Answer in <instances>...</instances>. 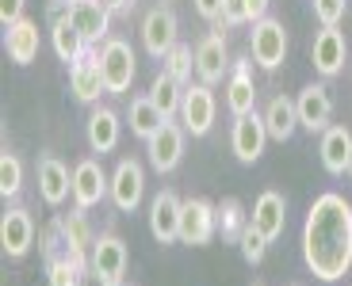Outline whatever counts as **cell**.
Returning a JSON list of instances; mask_svg holds the SVG:
<instances>
[{"label": "cell", "mask_w": 352, "mask_h": 286, "mask_svg": "<svg viewBox=\"0 0 352 286\" xmlns=\"http://www.w3.org/2000/svg\"><path fill=\"white\" fill-rule=\"evenodd\" d=\"M85 134H88V149L92 153H100V156L111 153L119 145V115L111 107H96L85 122Z\"/></svg>", "instance_id": "cell-25"}, {"label": "cell", "mask_w": 352, "mask_h": 286, "mask_svg": "<svg viewBox=\"0 0 352 286\" xmlns=\"http://www.w3.org/2000/svg\"><path fill=\"white\" fill-rule=\"evenodd\" d=\"M100 73L111 95H123L134 84V50L126 38H107L100 46Z\"/></svg>", "instance_id": "cell-4"}, {"label": "cell", "mask_w": 352, "mask_h": 286, "mask_svg": "<svg viewBox=\"0 0 352 286\" xmlns=\"http://www.w3.org/2000/svg\"><path fill=\"white\" fill-rule=\"evenodd\" d=\"M46 275H50V286H85V278H92L85 267H77L65 252L46 260Z\"/></svg>", "instance_id": "cell-32"}, {"label": "cell", "mask_w": 352, "mask_h": 286, "mask_svg": "<svg viewBox=\"0 0 352 286\" xmlns=\"http://www.w3.org/2000/svg\"><path fill=\"white\" fill-rule=\"evenodd\" d=\"M184 141H188V130L184 126H176L173 119L146 141V153H150V168L153 172H176V165L184 160Z\"/></svg>", "instance_id": "cell-10"}, {"label": "cell", "mask_w": 352, "mask_h": 286, "mask_svg": "<svg viewBox=\"0 0 352 286\" xmlns=\"http://www.w3.org/2000/svg\"><path fill=\"white\" fill-rule=\"evenodd\" d=\"M214 115H219V104H214L211 84H192V88H184V104H180V126H184L192 138H207V134H211Z\"/></svg>", "instance_id": "cell-5"}, {"label": "cell", "mask_w": 352, "mask_h": 286, "mask_svg": "<svg viewBox=\"0 0 352 286\" xmlns=\"http://www.w3.org/2000/svg\"><path fill=\"white\" fill-rule=\"evenodd\" d=\"M19 191H23V165H19L16 153H0V195L4 199H16Z\"/></svg>", "instance_id": "cell-33"}, {"label": "cell", "mask_w": 352, "mask_h": 286, "mask_svg": "<svg viewBox=\"0 0 352 286\" xmlns=\"http://www.w3.org/2000/svg\"><path fill=\"white\" fill-rule=\"evenodd\" d=\"M180 210L184 202L176 199V191H157L150 202V233L157 244L180 241Z\"/></svg>", "instance_id": "cell-16"}, {"label": "cell", "mask_w": 352, "mask_h": 286, "mask_svg": "<svg viewBox=\"0 0 352 286\" xmlns=\"http://www.w3.org/2000/svg\"><path fill=\"white\" fill-rule=\"evenodd\" d=\"M142 195H146V172L134 156H123L111 172V202L119 214H134L142 206Z\"/></svg>", "instance_id": "cell-7"}, {"label": "cell", "mask_w": 352, "mask_h": 286, "mask_svg": "<svg viewBox=\"0 0 352 286\" xmlns=\"http://www.w3.org/2000/svg\"><path fill=\"white\" fill-rule=\"evenodd\" d=\"M0 244H4V252H8L12 260H23L27 252H31V244H35V217L27 214L23 206H12L4 214V222H0Z\"/></svg>", "instance_id": "cell-18"}, {"label": "cell", "mask_w": 352, "mask_h": 286, "mask_svg": "<svg viewBox=\"0 0 352 286\" xmlns=\"http://www.w3.org/2000/svg\"><path fill=\"white\" fill-rule=\"evenodd\" d=\"M222 23H226V27H241V23H249L245 0H222Z\"/></svg>", "instance_id": "cell-36"}, {"label": "cell", "mask_w": 352, "mask_h": 286, "mask_svg": "<svg viewBox=\"0 0 352 286\" xmlns=\"http://www.w3.org/2000/svg\"><path fill=\"white\" fill-rule=\"evenodd\" d=\"M161 65H165L161 73H168L173 80H180V84L188 88V84H192V69H195V50H192V46H184V43H176L173 50L161 58Z\"/></svg>", "instance_id": "cell-31"}, {"label": "cell", "mask_w": 352, "mask_h": 286, "mask_svg": "<svg viewBox=\"0 0 352 286\" xmlns=\"http://www.w3.org/2000/svg\"><path fill=\"white\" fill-rule=\"evenodd\" d=\"M176 31H180V23H176L173 8H165V4L150 8L146 19H142V46H146V53L161 61L176 46Z\"/></svg>", "instance_id": "cell-13"}, {"label": "cell", "mask_w": 352, "mask_h": 286, "mask_svg": "<svg viewBox=\"0 0 352 286\" xmlns=\"http://www.w3.org/2000/svg\"><path fill=\"white\" fill-rule=\"evenodd\" d=\"M50 43H54L58 61H65V65H77V61L92 50V46H85V38H80V31L73 27L69 16H62V19H54L50 23Z\"/></svg>", "instance_id": "cell-27"}, {"label": "cell", "mask_w": 352, "mask_h": 286, "mask_svg": "<svg viewBox=\"0 0 352 286\" xmlns=\"http://www.w3.org/2000/svg\"><path fill=\"white\" fill-rule=\"evenodd\" d=\"M264 126H268V138L272 141L295 138V130H299V107H295V99H287V95L268 99V107H264Z\"/></svg>", "instance_id": "cell-26"}, {"label": "cell", "mask_w": 352, "mask_h": 286, "mask_svg": "<svg viewBox=\"0 0 352 286\" xmlns=\"http://www.w3.org/2000/svg\"><path fill=\"white\" fill-rule=\"evenodd\" d=\"M310 58H314V69L322 77H337L349 61V43L337 27H322L314 35V46H310Z\"/></svg>", "instance_id": "cell-17"}, {"label": "cell", "mask_w": 352, "mask_h": 286, "mask_svg": "<svg viewBox=\"0 0 352 286\" xmlns=\"http://www.w3.org/2000/svg\"><path fill=\"white\" fill-rule=\"evenodd\" d=\"M73 4H77V0H73Z\"/></svg>", "instance_id": "cell-43"}, {"label": "cell", "mask_w": 352, "mask_h": 286, "mask_svg": "<svg viewBox=\"0 0 352 286\" xmlns=\"http://www.w3.org/2000/svg\"><path fill=\"white\" fill-rule=\"evenodd\" d=\"M314 4V16L322 27H341L344 12H349V0H310Z\"/></svg>", "instance_id": "cell-35"}, {"label": "cell", "mask_w": 352, "mask_h": 286, "mask_svg": "<svg viewBox=\"0 0 352 286\" xmlns=\"http://www.w3.org/2000/svg\"><path fill=\"white\" fill-rule=\"evenodd\" d=\"M111 195V180L104 176V168H100V160H80L77 168H73V206L80 210H96L100 202Z\"/></svg>", "instance_id": "cell-12"}, {"label": "cell", "mask_w": 352, "mask_h": 286, "mask_svg": "<svg viewBox=\"0 0 352 286\" xmlns=\"http://www.w3.org/2000/svg\"><path fill=\"white\" fill-rule=\"evenodd\" d=\"M126 263H131V252H126V244L119 241V237H115V233L96 237V244H92V256H88V275L96 278L100 286L123 283Z\"/></svg>", "instance_id": "cell-2"}, {"label": "cell", "mask_w": 352, "mask_h": 286, "mask_svg": "<svg viewBox=\"0 0 352 286\" xmlns=\"http://www.w3.org/2000/svg\"><path fill=\"white\" fill-rule=\"evenodd\" d=\"M69 88L77 95V104H96L100 95L107 92L104 73H100V53L88 50L77 65H69Z\"/></svg>", "instance_id": "cell-20"}, {"label": "cell", "mask_w": 352, "mask_h": 286, "mask_svg": "<svg viewBox=\"0 0 352 286\" xmlns=\"http://www.w3.org/2000/svg\"><path fill=\"white\" fill-rule=\"evenodd\" d=\"M104 4L111 12H119V16H126V12H134V4H138V0H104Z\"/></svg>", "instance_id": "cell-40"}, {"label": "cell", "mask_w": 352, "mask_h": 286, "mask_svg": "<svg viewBox=\"0 0 352 286\" xmlns=\"http://www.w3.org/2000/svg\"><path fill=\"white\" fill-rule=\"evenodd\" d=\"M226 107H230L234 119L256 111V84H253V77H249V58L234 61V73H230V80H226Z\"/></svg>", "instance_id": "cell-24"}, {"label": "cell", "mask_w": 352, "mask_h": 286, "mask_svg": "<svg viewBox=\"0 0 352 286\" xmlns=\"http://www.w3.org/2000/svg\"><path fill=\"white\" fill-rule=\"evenodd\" d=\"M88 210L73 206L69 214L58 217V229H62V244H65V256H69L77 267L88 271V256H92V244H96V237H92V229H88Z\"/></svg>", "instance_id": "cell-15"}, {"label": "cell", "mask_w": 352, "mask_h": 286, "mask_svg": "<svg viewBox=\"0 0 352 286\" xmlns=\"http://www.w3.org/2000/svg\"><path fill=\"white\" fill-rule=\"evenodd\" d=\"M126 122H131V134L134 138H142V141H150L153 134L165 126V115H161V107L153 104L150 95H134L131 99V107H126Z\"/></svg>", "instance_id": "cell-28"}, {"label": "cell", "mask_w": 352, "mask_h": 286, "mask_svg": "<svg viewBox=\"0 0 352 286\" xmlns=\"http://www.w3.org/2000/svg\"><path fill=\"white\" fill-rule=\"evenodd\" d=\"M268 4H272V0H245V8H249V23H256V19L268 16Z\"/></svg>", "instance_id": "cell-39"}, {"label": "cell", "mask_w": 352, "mask_h": 286, "mask_svg": "<svg viewBox=\"0 0 352 286\" xmlns=\"http://www.w3.org/2000/svg\"><path fill=\"white\" fill-rule=\"evenodd\" d=\"M222 19L214 23V31L207 38H199V46H195V77H199V84H222V80L230 77V58H226V31H222Z\"/></svg>", "instance_id": "cell-3"}, {"label": "cell", "mask_w": 352, "mask_h": 286, "mask_svg": "<svg viewBox=\"0 0 352 286\" xmlns=\"http://www.w3.org/2000/svg\"><path fill=\"white\" fill-rule=\"evenodd\" d=\"M283 58H287V31H283V23L272 16L256 19L253 23V61L264 73H272L283 65Z\"/></svg>", "instance_id": "cell-6"}, {"label": "cell", "mask_w": 352, "mask_h": 286, "mask_svg": "<svg viewBox=\"0 0 352 286\" xmlns=\"http://www.w3.org/2000/svg\"><path fill=\"white\" fill-rule=\"evenodd\" d=\"M299 107V126L310 134H326L333 126V99H329V88L326 84H307L295 99Z\"/></svg>", "instance_id": "cell-14"}, {"label": "cell", "mask_w": 352, "mask_h": 286, "mask_svg": "<svg viewBox=\"0 0 352 286\" xmlns=\"http://www.w3.org/2000/svg\"><path fill=\"white\" fill-rule=\"evenodd\" d=\"M249 222H253L268 241H276V237L283 233V226H287V199H283L280 191H264L261 199L253 202Z\"/></svg>", "instance_id": "cell-23"}, {"label": "cell", "mask_w": 352, "mask_h": 286, "mask_svg": "<svg viewBox=\"0 0 352 286\" xmlns=\"http://www.w3.org/2000/svg\"><path fill=\"white\" fill-rule=\"evenodd\" d=\"M344 180H349V183H352V165H349V172H344Z\"/></svg>", "instance_id": "cell-41"}, {"label": "cell", "mask_w": 352, "mask_h": 286, "mask_svg": "<svg viewBox=\"0 0 352 286\" xmlns=\"http://www.w3.org/2000/svg\"><path fill=\"white\" fill-rule=\"evenodd\" d=\"M111 16L115 12L107 8L104 0H77L69 8V19L73 27L80 31V38H85V46H104L107 38H111Z\"/></svg>", "instance_id": "cell-9"}, {"label": "cell", "mask_w": 352, "mask_h": 286, "mask_svg": "<svg viewBox=\"0 0 352 286\" xmlns=\"http://www.w3.org/2000/svg\"><path fill=\"white\" fill-rule=\"evenodd\" d=\"M23 4L27 0H0V23L4 27L19 23V19H23Z\"/></svg>", "instance_id": "cell-37"}, {"label": "cell", "mask_w": 352, "mask_h": 286, "mask_svg": "<svg viewBox=\"0 0 352 286\" xmlns=\"http://www.w3.org/2000/svg\"><path fill=\"white\" fill-rule=\"evenodd\" d=\"M107 286H126V283H107Z\"/></svg>", "instance_id": "cell-42"}, {"label": "cell", "mask_w": 352, "mask_h": 286, "mask_svg": "<svg viewBox=\"0 0 352 286\" xmlns=\"http://www.w3.org/2000/svg\"><path fill=\"white\" fill-rule=\"evenodd\" d=\"M195 12H199L207 23H219L222 19V0H195Z\"/></svg>", "instance_id": "cell-38"}, {"label": "cell", "mask_w": 352, "mask_h": 286, "mask_svg": "<svg viewBox=\"0 0 352 286\" xmlns=\"http://www.w3.org/2000/svg\"><path fill=\"white\" fill-rule=\"evenodd\" d=\"M150 99L161 107L165 119H173V115H180V104H184V84L173 80L168 73H157V80L150 84Z\"/></svg>", "instance_id": "cell-30"}, {"label": "cell", "mask_w": 352, "mask_h": 286, "mask_svg": "<svg viewBox=\"0 0 352 286\" xmlns=\"http://www.w3.org/2000/svg\"><path fill=\"white\" fill-rule=\"evenodd\" d=\"M264 145H268V126H264V115L249 111L241 119H234V130H230V149L241 165H256L264 156Z\"/></svg>", "instance_id": "cell-8"}, {"label": "cell", "mask_w": 352, "mask_h": 286, "mask_svg": "<svg viewBox=\"0 0 352 286\" xmlns=\"http://www.w3.org/2000/svg\"><path fill=\"white\" fill-rule=\"evenodd\" d=\"M238 244H241V256H245L249 263H261V260H264V252H268V244H272V241H268V237H264L261 229H256L253 222H249Z\"/></svg>", "instance_id": "cell-34"}, {"label": "cell", "mask_w": 352, "mask_h": 286, "mask_svg": "<svg viewBox=\"0 0 352 286\" xmlns=\"http://www.w3.org/2000/svg\"><path fill=\"white\" fill-rule=\"evenodd\" d=\"M318 153H322V168H326L329 176H344L352 165V130L349 126H329V130L322 134Z\"/></svg>", "instance_id": "cell-21"}, {"label": "cell", "mask_w": 352, "mask_h": 286, "mask_svg": "<svg viewBox=\"0 0 352 286\" xmlns=\"http://www.w3.org/2000/svg\"><path fill=\"white\" fill-rule=\"evenodd\" d=\"M214 214H219V233H222V241H226V244H238L241 233H245V226H249V214H245V206H241V199H222V202H214Z\"/></svg>", "instance_id": "cell-29"}, {"label": "cell", "mask_w": 352, "mask_h": 286, "mask_svg": "<svg viewBox=\"0 0 352 286\" xmlns=\"http://www.w3.org/2000/svg\"><path fill=\"white\" fill-rule=\"evenodd\" d=\"M214 233H219V214H214V202L188 199L184 210H180V241L192 244V248H203V244H211Z\"/></svg>", "instance_id": "cell-11"}, {"label": "cell", "mask_w": 352, "mask_h": 286, "mask_svg": "<svg viewBox=\"0 0 352 286\" xmlns=\"http://www.w3.org/2000/svg\"><path fill=\"white\" fill-rule=\"evenodd\" d=\"M256 286H261V283H256Z\"/></svg>", "instance_id": "cell-44"}, {"label": "cell", "mask_w": 352, "mask_h": 286, "mask_svg": "<svg viewBox=\"0 0 352 286\" xmlns=\"http://www.w3.org/2000/svg\"><path fill=\"white\" fill-rule=\"evenodd\" d=\"M38 195H43V202L54 210L73 195V172L50 153L38 156Z\"/></svg>", "instance_id": "cell-19"}, {"label": "cell", "mask_w": 352, "mask_h": 286, "mask_svg": "<svg viewBox=\"0 0 352 286\" xmlns=\"http://www.w3.org/2000/svg\"><path fill=\"white\" fill-rule=\"evenodd\" d=\"M302 260L310 275L322 283H337L352 267V206L344 195H318L302 222Z\"/></svg>", "instance_id": "cell-1"}, {"label": "cell", "mask_w": 352, "mask_h": 286, "mask_svg": "<svg viewBox=\"0 0 352 286\" xmlns=\"http://www.w3.org/2000/svg\"><path fill=\"white\" fill-rule=\"evenodd\" d=\"M38 46H43V35H38V23H31V19H19V23L4 27V50H8V58L16 61V65H31V61L38 58Z\"/></svg>", "instance_id": "cell-22"}]
</instances>
